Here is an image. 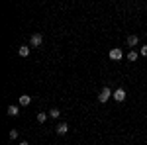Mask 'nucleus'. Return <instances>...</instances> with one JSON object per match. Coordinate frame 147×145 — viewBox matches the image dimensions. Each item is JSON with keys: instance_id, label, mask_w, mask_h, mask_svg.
I'll use <instances>...</instances> for the list:
<instances>
[{"instance_id": "obj_1", "label": "nucleus", "mask_w": 147, "mask_h": 145, "mask_svg": "<svg viewBox=\"0 0 147 145\" xmlns=\"http://www.w3.org/2000/svg\"><path fill=\"white\" fill-rule=\"evenodd\" d=\"M112 96H114V92H112L110 88H108V86H104V88L100 90V94H98V102H102V104H104V102H108V100H110Z\"/></svg>"}, {"instance_id": "obj_2", "label": "nucleus", "mask_w": 147, "mask_h": 145, "mask_svg": "<svg viewBox=\"0 0 147 145\" xmlns=\"http://www.w3.org/2000/svg\"><path fill=\"white\" fill-rule=\"evenodd\" d=\"M122 57H124V53H122V49H120V47L110 49V59H112V61H122Z\"/></svg>"}, {"instance_id": "obj_3", "label": "nucleus", "mask_w": 147, "mask_h": 145, "mask_svg": "<svg viewBox=\"0 0 147 145\" xmlns=\"http://www.w3.org/2000/svg\"><path fill=\"white\" fill-rule=\"evenodd\" d=\"M41 43H43V35H41V34H34V35H32V41H30L32 47H39Z\"/></svg>"}, {"instance_id": "obj_4", "label": "nucleus", "mask_w": 147, "mask_h": 145, "mask_svg": "<svg viewBox=\"0 0 147 145\" xmlns=\"http://www.w3.org/2000/svg\"><path fill=\"white\" fill-rule=\"evenodd\" d=\"M114 100H118V102H124L125 100V90L124 88H118V90H114V96H112Z\"/></svg>"}, {"instance_id": "obj_5", "label": "nucleus", "mask_w": 147, "mask_h": 145, "mask_svg": "<svg viewBox=\"0 0 147 145\" xmlns=\"http://www.w3.org/2000/svg\"><path fill=\"white\" fill-rule=\"evenodd\" d=\"M30 102H32V96L30 94H22L20 96V106H30Z\"/></svg>"}, {"instance_id": "obj_6", "label": "nucleus", "mask_w": 147, "mask_h": 145, "mask_svg": "<svg viewBox=\"0 0 147 145\" xmlns=\"http://www.w3.org/2000/svg\"><path fill=\"white\" fill-rule=\"evenodd\" d=\"M69 132V123H59V125H57V134L59 135H65Z\"/></svg>"}, {"instance_id": "obj_7", "label": "nucleus", "mask_w": 147, "mask_h": 145, "mask_svg": "<svg viewBox=\"0 0 147 145\" xmlns=\"http://www.w3.org/2000/svg\"><path fill=\"white\" fill-rule=\"evenodd\" d=\"M18 53H20V57H28L30 55V47H28V45H20Z\"/></svg>"}, {"instance_id": "obj_8", "label": "nucleus", "mask_w": 147, "mask_h": 145, "mask_svg": "<svg viewBox=\"0 0 147 145\" xmlns=\"http://www.w3.org/2000/svg\"><path fill=\"white\" fill-rule=\"evenodd\" d=\"M8 116H12V118H14V116H18V114H20V108H18V106H8Z\"/></svg>"}, {"instance_id": "obj_9", "label": "nucleus", "mask_w": 147, "mask_h": 145, "mask_svg": "<svg viewBox=\"0 0 147 145\" xmlns=\"http://www.w3.org/2000/svg\"><path fill=\"white\" fill-rule=\"evenodd\" d=\"M137 41H139V37H137V35H129V37H127V45H129V47H136Z\"/></svg>"}, {"instance_id": "obj_10", "label": "nucleus", "mask_w": 147, "mask_h": 145, "mask_svg": "<svg viewBox=\"0 0 147 145\" xmlns=\"http://www.w3.org/2000/svg\"><path fill=\"white\" fill-rule=\"evenodd\" d=\"M49 116H51V118H59V116H61V110H59V108H51V110H49Z\"/></svg>"}, {"instance_id": "obj_11", "label": "nucleus", "mask_w": 147, "mask_h": 145, "mask_svg": "<svg viewBox=\"0 0 147 145\" xmlns=\"http://www.w3.org/2000/svg\"><path fill=\"white\" fill-rule=\"evenodd\" d=\"M45 120H47V114H45V112H39V114H37V122L45 123Z\"/></svg>"}, {"instance_id": "obj_12", "label": "nucleus", "mask_w": 147, "mask_h": 145, "mask_svg": "<svg viewBox=\"0 0 147 145\" xmlns=\"http://www.w3.org/2000/svg\"><path fill=\"white\" fill-rule=\"evenodd\" d=\"M127 59H129V61H137V51H129V53H127Z\"/></svg>"}, {"instance_id": "obj_13", "label": "nucleus", "mask_w": 147, "mask_h": 145, "mask_svg": "<svg viewBox=\"0 0 147 145\" xmlns=\"http://www.w3.org/2000/svg\"><path fill=\"white\" fill-rule=\"evenodd\" d=\"M10 139H18V129H10Z\"/></svg>"}, {"instance_id": "obj_14", "label": "nucleus", "mask_w": 147, "mask_h": 145, "mask_svg": "<svg viewBox=\"0 0 147 145\" xmlns=\"http://www.w3.org/2000/svg\"><path fill=\"white\" fill-rule=\"evenodd\" d=\"M139 53H141V55H143V57H147V45H143V47L139 49Z\"/></svg>"}, {"instance_id": "obj_15", "label": "nucleus", "mask_w": 147, "mask_h": 145, "mask_svg": "<svg viewBox=\"0 0 147 145\" xmlns=\"http://www.w3.org/2000/svg\"><path fill=\"white\" fill-rule=\"evenodd\" d=\"M20 145H30V143H28V141H20Z\"/></svg>"}]
</instances>
